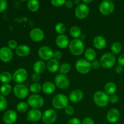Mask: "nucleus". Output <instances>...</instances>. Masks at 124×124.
<instances>
[{
	"label": "nucleus",
	"instance_id": "f257e3e1",
	"mask_svg": "<svg viewBox=\"0 0 124 124\" xmlns=\"http://www.w3.org/2000/svg\"><path fill=\"white\" fill-rule=\"evenodd\" d=\"M69 49L74 55H81L84 50V44L81 39H75L69 44Z\"/></svg>",
	"mask_w": 124,
	"mask_h": 124
},
{
	"label": "nucleus",
	"instance_id": "f03ea898",
	"mask_svg": "<svg viewBox=\"0 0 124 124\" xmlns=\"http://www.w3.org/2000/svg\"><path fill=\"white\" fill-rule=\"evenodd\" d=\"M94 102L98 106L104 107L108 105L110 101V97L106 93L102 91L96 92L93 96Z\"/></svg>",
	"mask_w": 124,
	"mask_h": 124
},
{
	"label": "nucleus",
	"instance_id": "7ed1b4c3",
	"mask_svg": "<svg viewBox=\"0 0 124 124\" xmlns=\"http://www.w3.org/2000/svg\"><path fill=\"white\" fill-rule=\"evenodd\" d=\"M52 104L55 108L61 110L65 108L68 106L69 99L67 97L62 94H59L56 95L52 100Z\"/></svg>",
	"mask_w": 124,
	"mask_h": 124
},
{
	"label": "nucleus",
	"instance_id": "20e7f679",
	"mask_svg": "<svg viewBox=\"0 0 124 124\" xmlns=\"http://www.w3.org/2000/svg\"><path fill=\"white\" fill-rule=\"evenodd\" d=\"M116 62V57L113 53H107L103 54L100 59L101 65L104 69H110Z\"/></svg>",
	"mask_w": 124,
	"mask_h": 124
},
{
	"label": "nucleus",
	"instance_id": "39448f33",
	"mask_svg": "<svg viewBox=\"0 0 124 124\" xmlns=\"http://www.w3.org/2000/svg\"><path fill=\"white\" fill-rule=\"evenodd\" d=\"M76 69L81 74H87L92 69V64L87 59H81L76 62Z\"/></svg>",
	"mask_w": 124,
	"mask_h": 124
},
{
	"label": "nucleus",
	"instance_id": "423d86ee",
	"mask_svg": "<svg viewBox=\"0 0 124 124\" xmlns=\"http://www.w3.org/2000/svg\"><path fill=\"white\" fill-rule=\"evenodd\" d=\"M115 9V5L111 1L105 0L100 4L99 7V12L104 15H109L113 13Z\"/></svg>",
	"mask_w": 124,
	"mask_h": 124
},
{
	"label": "nucleus",
	"instance_id": "0eeeda50",
	"mask_svg": "<svg viewBox=\"0 0 124 124\" xmlns=\"http://www.w3.org/2000/svg\"><path fill=\"white\" fill-rule=\"evenodd\" d=\"M28 104L34 109H38L42 107L44 104V99L39 95L33 94L28 99Z\"/></svg>",
	"mask_w": 124,
	"mask_h": 124
},
{
	"label": "nucleus",
	"instance_id": "6e6552de",
	"mask_svg": "<svg viewBox=\"0 0 124 124\" xmlns=\"http://www.w3.org/2000/svg\"><path fill=\"white\" fill-rule=\"evenodd\" d=\"M89 12V7L85 4L81 3L80 4L78 5L75 9V16L78 19H84L88 15Z\"/></svg>",
	"mask_w": 124,
	"mask_h": 124
},
{
	"label": "nucleus",
	"instance_id": "1a4fd4ad",
	"mask_svg": "<svg viewBox=\"0 0 124 124\" xmlns=\"http://www.w3.org/2000/svg\"><path fill=\"white\" fill-rule=\"evenodd\" d=\"M56 112L54 110L48 109L42 115V119L46 124H52L54 123L57 119Z\"/></svg>",
	"mask_w": 124,
	"mask_h": 124
},
{
	"label": "nucleus",
	"instance_id": "9d476101",
	"mask_svg": "<svg viewBox=\"0 0 124 124\" xmlns=\"http://www.w3.org/2000/svg\"><path fill=\"white\" fill-rule=\"evenodd\" d=\"M54 82L58 87L61 89H66L69 87L70 82L69 79L64 74H59L56 75L54 79Z\"/></svg>",
	"mask_w": 124,
	"mask_h": 124
},
{
	"label": "nucleus",
	"instance_id": "9b49d317",
	"mask_svg": "<svg viewBox=\"0 0 124 124\" xmlns=\"http://www.w3.org/2000/svg\"><path fill=\"white\" fill-rule=\"evenodd\" d=\"M14 94L19 99L25 98L29 94V90L27 87L23 84H17L13 88Z\"/></svg>",
	"mask_w": 124,
	"mask_h": 124
},
{
	"label": "nucleus",
	"instance_id": "f8f14e48",
	"mask_svg": "<svg viewBox=\"0 0 124 124\" xmlns=\"http://www.w3.org/2000/svg\"><path fill=\"white\" fill-rule=\"evenodd\" d=\"M28 77V73L24 69H19L15 71L13 75V79L17 83L24 82Z\"/></svg>",
	"mask_w": 124,
	"mask_h": 124
},
{
	"label": "nucleus",
	"instance_id": "ddd939ff",
	"mask_svg": "<svg viewBox=\"0 0 124 124\" xmlns=\"http://www.w3.org/2000/svg\"><path fill=\"white\" fill-rule=\"evenodd\" d=\"M38 55L43 60H50L53 56V52L52 48L48 46H42L38 50Z\"/></svg>",
	"mask_w": 124,
	"mask_h": 124
},
{
	"label": "nucleus",
	"instance_id": "4468645a",
	"mask_svg": "<svg viewBox=\"0 0 124 124\" xmlns=\"http://www.w3.org/2000/svg\"><path fill=\"white\" fill-rule=\"evenodd\" d=\"M30 37L35 42H40L44 38V33L39 28H35L30 31Z\"/></svg>",
	"mask_w": 124,
	"mask_h": 124
},
{
	"label": "nucleus",
	"instance_id": "2eb2a0df",
	"mask_svg": "<svg viewBox=\"0 0 124 124\" xmlns=\"http://www.w3.org/2000/svg\"><path fill=\"white\" fill-rule=\"evenodd\" d=\"M13 53L10 48L7 47H4L0 49V59L2 61L7 62L12 60Z\"/></svg>",
	"mask_w": 124,
	"mask_h": 124
},
{
	"label": "nucleus",
	"instance_id": "dca6fc26",
	"mask_svg": "<svg viewBox=\"0 0 124 124\" xmlns=\"http://www.w3.org/2000/svg\"><path fill=\"white\" fill-rule=\"evenodd\" d=\"M17 119V114L14 110L6 111L3 116V121L6 124H13Z\"/></svg>",
	"mask_w": 124,
	"mask_h": 124
},
{
	"label": "nucleus",
	"instance_id": "f3484780",
	"mask_svg": "<svg viewBox=\"0 0 124 124\" xmlns=\"http://www.w3.org/2000/svg\"><path fill=\"white\" fill-rule=\"evenodd\" d=\"M120 117V113L118 110L116 108L110 109L107 115V119L110 123L115 124L117 122Z\"/></svg>",
	"mask_w": 124,
	"mask_h": 124
},
{
	"label": "nucleus",
	"instance_id": "a211bd4d",
	"mask_svg": "<svg viewBox=\"0 0 124 124\" xmlns=\"http://www.w3.org/2000/svg\"><path fill=\"white\" fill-rule=\"evenodd\" d=\"M42 117L41 111L38 109H31L28 112L27 118L31 122H37Z\"/></svg>",
	"mask_w": 124,
	"mask_h": 124
},
{
	"label": "nucleus",
	"instance_id": "6ab92c4d",
	"mask_svg": "<svg viewBox=\"0 0 124 124\" xmlns=\"http://www.w3.org/2000/svg\"><path fill=\"white\" fill-rule=\"evenodd\" d=\"M84 94L82 91L79 90H74L70 92L69 94V99L72 102L77 103L83 99Z\"/></svg>",
	"mask_w": 124,
	"mask_h": 124
},
{
	"label": "nucleus",
	"instance_id": "aec40b11",
	"mask_svg": "<svg viewBox=\"0 0 124 124\" xmlns=\"http://www.w3.org/2000/svg\"><path fill=\"white\" fill-rule=\"evenodd\" d=\"M56 43L59 47L65 48L69 44V39L67 36L65 35H59L56 39Z\"/></svg>",
	"mask_w": 124,
	"mask_h": 124
},
{
	"label": "nucleus",
	"instance_id": "412c9836",
	"mask_svg": "<svg viewBox=\"0 0 124 124\" xmlns=\"http://www.w3.org/2000/svg\"><path fill=\"white\" fill-rule=\"evenodd\" d=\"M93 45L98 49H103L106 47L107 41L102 36H98L93 39Z\"/></svg>",
	"mask_w": 124,
	"mask_h": 124
},
{
	"label": "nucleus",
	"instance_id": "4be33fe9",
	"mask_svg": "<svg viewBox=\"0 0 124 124\" xmlns=\"http://www.w3.org/2000/svg\"><path fill=\"white\" fill-rule=\"evenodd\" d=\"M30 53V48L26 45H21L16 49V53L17 55L21 57L27 56Z\"/></svg>",
	"mask_w": 124,
	"mask_h": 124
},
{
	"label": "nucleus",
	"instance_id": "5701e85b",
	"mask_svg": "<svg viewBox=\"0 0 124 124\" xmlns=\"http://www.w3.org/2000/svg\"><path fill=\"white\" fill-rule=\"evenodd\" d=\"M55 85L53 82L50 81H47L44 83L42 86V91L44 93L47 94H52L55 90Z\"/></svg>",
	"mask_w": 124,
	"mask_h": 124
},
{
	"label": "nucleus",
	"instance_id": "b1692460",
	"mask_svg": "<svg viewBox=\"0 0 124 124\" xmlns=\"http://www.w3.org/2000/svg\"><path fill=\"white\" fill-rule=\"evenodd\" d=\"M46 64L42 61H38L34 63L33 65V69L35 71V73L40 74L43 73L46 70Z\"/></svg>",
	"mask_w": 124,
	"mask_h": 124
},
{
	"label": "nucleus",
	"instance_id": "393cba45",
	"mask_svg": "<svg viewBox=\"0 0 124 124\" xmlns=\"http://www.w3.org/2000/svg\"><path fill=\"white\" fill-rule=\"evenodd\" d=\"M47 68L50 72L55 73L59 69V62L54 59H50L47 63Z\"/></svg>",
	"mask_w": 124,
	"mask_h": 124
},
{
	"label": "nucleus",
	"instance_id": "a878e982",
	"mask_svg": "<svg viewBox=\"0 0 124 124\" xmlns=\"http://www.w3.org/2000/svg\"><path fill=\"white\" fill-rule=\"evenodd\" d=\"M27 7L30 12H36L39 8V2L36 0H29L27 2Z\"/></svg>",
	"mask_w": 124,
	"mask_h": 124
},
{
	"label": "nucleus",
	"instance_id": "bb28decb",
	"mask_svg": "<svg viewBox=\"0 0 124 124\" xmlns=\"http://www.w3.org/2000/svg\"><path fill=\"white\" fill-rule=\"evenodd\" d=\"M116 85L114 82H109L107 84H106L105 86V91L107 94H113L116 92Z\"/></svg>",
	"mask_w": 124,
	"mask_h": 124
},
{
	"label": "nucleus",
	"instance_id": "cd10ccee",
	"mask_svg": "<svg viewBox=\"0 0 124 124\" xmlns=\"http://www.w3.org/2000/svg\"><path fill=\"white\" fill-rule=\"evenodd\" d=\"M85 57L88 61H94L96 57V53L94 49L88 48L85 52Z\"/></svg>",
	"mask_w": 124,
	"mask_h": 124
},
{
	"label": "nucleus",
	"instance_id": "c85d7f7f",
	"mask_svg": "<svg viewBox=\"0 0 124 124\" xmlns=\"http://www.w3.org/2000/svg\"><path fill=\"white\" fill-rule=\"evenodd\" d=\"M13 76L8 71H4L0 75V81L3 83H7L12 80Z\"/></svg>",
	"mask_w": 124,
	"mask_h": 124
},
{
	"label": "nucleus",
	"instance_id": "c756f323",
	"mask_svg": "<svg viewBox=\"0 0 124 124\" xmlns=\"http://www.w3.org/2000/svg\"><path fill=\"white\" fill-rule=\"evenodd\" d=\"M70 35L72 37L77 38L81 35V29L78 26H73L70 29Z\"/></svg>",
	"mask_w": 124,
	"mask_h": 124
},
{
	"label": "nucleus",
	"instance_id": "7c9ffc66",
	"mask_svg": "<svg viewBox=\"0 0 124 124\" xmlns=\"http://www.w3.org/2000/svg\"><path fill=\"white\" fill-rule=\"evenodd\" d=\"M111 50L113 53L115 54H117L121 52L122 50V45L119 42H115L112 44Z\"/></svg>",
	"mask_w": 124,
	"mask_h": 124
},
{
	"label": "nucleus",
	"instance_id": "2f4dec72",
	"mask_svg": "<svg viewBox=\"0 0 124 124\" xmlns=\"http://www.w3.org/2000/svg\"><path fill=\"white\" fill-rule=\"evenodd\" d=\"M11 90H12V87L9 84H7L2 85L0 89L1 94L4 96H7L10 93Z\"/></svg>",
	"mask_w": 124,
	"mask_h": 124
},
{
	"label": "nucleus",
	"instance_id": "473e14b6",
	"mask_svg": "<svg viewBox=\"0 0 124 124\" xmlns=\"http://www.w3.org/2000/svg\"><path fill=\"white\" fill-rule=\"evenodd\" d=\"M41 86L38 83H33L30 86V92L33 93H38L41 90Z\"/></svg>",
	"mask_w": 124,
	"mask_h": 124
},
{
	"label": "nucleus",
	"instance_id": "72a5a7b5",
	"mask_svg": "<svg viewBox=\"0 0 124 124\" xmlns=\"http://www.w3.org/2000/svg\"><path fill=\"white\" fill-rule=\"evenodd\" d=\"M17 110L20 113H24L28 110V105L25 102H22L19 103L16 107Z\"/></svg>",
	"mask_w": 124,
	"mask_h": 124
},
{
	"label": "nucleus",
	"instance_id": "f704fd0d",
	"mask_svg": "<svg viewBox=\"0 0 124 124\" xmlns=\"http://www.w3.org/2000/svg\"><path fill=\"white\" fill-rule=\"evenodd\" d=\"M55 30L58 33L60 34V35H63V33H64V32L65 31V26L63 23H58L56 25Z\"/></svg>",
	"mask_w": 124,
	"mask_h": 124
},
{
	"label": "nucleus",
	"instance_id": "c9c22d12",
	"mask_svg": "<svg viewBox=\"0 0 124 124\" xmlns=\"http://www.w3.org/2000/svg\"><path fill=\"white\" fill-rule=\"evenodd\" d=\"M70 70H71V66L70 64H67V63H64L60 67V72L64 75L69 73Z\"/></svg>",
	"mask_w": 124,
	"mask_h": 124
},
{
	"label": "nucleus",
	"instance_id": "e433bc0d",
	"mask_svg": "<svg viewBox=\"0 0 124 124\" xmlns=\"http://www.w3.org/2000/svg\"><path fill=\"white\" fill-rule=\"evenodd\" d=\"M7 102L5 97L0 94V111H3L6 108Z\"/></svg>",
	"mask_w": 124,
	"mask_h": 124
},
{
	"label": "nucleus",
	"instance_id": "4c0bfd02",
	"mask_svg": "<svg viewBox=\"0 0 124 124\" xmlns=\"http://www.w3.org/2000/svg\"><path fill=\"white\" fill-rule=\"evenodd\" d=\"M64 0H52L51 3L54 7H61L65 4Z\"/></svg>",
	"mask_w": 124,
	"mask_h": 124
},
{
	"label": "nucleus",
	"instance_id": "58836bf2",
	"mask_svg": "<svg viewBox=\"0 0 124 124\" xmlns=\"http://www.w3.org/2000/svg\"><path fill=\"white\" fill-rule=\"evenodd\" d=\"M7 7V2L6 0H0V13L4 12Z\"/></svg>",
	"mask_w": 124,
	"mask_h": 124
},
{
	"label": "nucleus",
	"instance_id": "ea45409f",
	"mask_svg": "<svg viewBox=\"0 0 124 124\" xmlns=\"http://www.w3.org/2000/svg\"><path fill=\"white\" fill-rule=\"evenodd\" d=\"M18 44H17V42L15 40H10L9 41V42H8V47H9L10 49L14 50V49H16L18 46H17Z\"/></svg>",
	"mask_w": 124,
	"mask_h": 124
},
{
	"label": "nucleus",
	"instance_id": "a19ab883",
	"mask_svg": "<svg viewBox=\"0 0 124 124\" xmlns=\"http://www.w3.org/2000/svg\"><path fill=\"white\" fill-rule=\"evenodd\" d=\"M65 112L67 115L70 116V115H73L74 112H75V110H74V108L71 106H69L68 105L67 107L65 108Z\"/></svg>",
	"mask_w": 124,
	"mask_h": 124
},
{
	"label": "nucleus",
	"instance_id": "79ce46f5",
	"mask_svg": "<svg viewBox=\"0 0 124 124\" xmlns=\"http://www.w3.org/2000/svg\"><path fill=\"white\" fill-rule=\"evenodd\" d=\"M53 58H54V59L56 60H58L61 58L62 57V53L60 51H55V52H53Z\"/></svg>",
	"mask_w": 124,
	"mask_h": 124
},
{
	"label": "nucleus",
	"instance_id": "37998d69",
	"mask_svg": "<svg viewBox=\"0 0 124 124\" xmlns=\"http://www.w3.org/2000/svg\"><path fill=\"white\" fill-rule=\"evenodd\" d=\"M41 79V76H40L39 74L38 73H34L33 75L31 76V79L33 82H35V83H36L37 82H38Z\"/></svg>",
	"mask_w": 124,
	"mask_h": 124
},
{
	"label": "nucleus",
	"instance_id": "c03bdc74",
	"mask_svg": "<svg viewBox=\"0 0 124 124\" xmlns=\"http://www.w3.org/2000/svg\"><path fill=\"white\" fill-rule=\"evenodd\" d=\"M68 124H81V122L79 119L72 118L68 122Z\"/></svg>",
	"mask_w": 124,
	"mask_h": 124
},
{
	"label": "nucleus",
	"instance_id": "a18cd8bd",
	"mask_svg": "<svg viewBox=\"0 0 124 124\" xmlns=\"http://www.w3.org/2000/svg\"><path fill=\"white\" fill-rule=\"evenodd\" d=\"M119 98L118 96L117 95H115V94H113L112 96H111V97L110 98V101L113 104H116L118 102Z\"/></svg>",
	"mask_w": 124,
	"mask_h": 124
},
{
	"label": "nucleus",
	"instance_id": "49530a36",
	"mask_svg": "<svg viewBox=\"0 0 124 124\" xmlns=\"http://www.w3.org/2000/svg\"><path fill=\"white\" fill-rule=\"evenodd\" d=\"M91 64H92V67L93 69H98L100 67L101 65L100 62L98 61H94Z\"/></svg>",
	"mask_w": 124,
	"mask_h": 124
},
{
	"label": "nucleus",
	"instance_id": "de8ad7c7",
	"mask_svg": "<svg viewBox=\"0 0 124 124\" xmlns=\"http://www.w3.org/2000/svg\"><path fill=\"white\" fill-rule=\"evenodd\" d=\"M82 124H94V123L92 119L90 118V117H87L83 120Z\"/></svg>",
	"mask_w": 124,
	"mask_h": 124
},
{
	"label": "nucleus",
	"instance_id": "09e8293b",
	"mask_svg": "<svg viewBox=\"0 0 124 124\" xmlns=\"http://www.w3.org/2000/svg\"><path fill=\"white\" fill-rule=\"evenodd\" d=\"M118 64L121 66L124 67V54L119 56L118 58Z\"/></svg>",
	"mask_w": 124,
	"mask_h": 124
},
{
	"label": "nucleus",
	"instance_id": "8fccbe9b",
	"mask_svg": "<svg viewBox=\"0 0 124 124\" xmlns=\"http://www.w3.org/2000/svg\"><path fill=\"white\" fill-rule=\"evenodd\" d=\"M64 4L65 5L66 7H67V8H71V7L73 6V2L71 1L68 0V1H65V4Z\"/></svg>",
	"mask_w": 124,
	"mask_h": 124
},
{
	"label": "nucleus",
	"instance_id": "3c124183",
	"mask_svg": "<svg viewBox=\"0 0 124 124\" xmlns=\"http://www.w3.org/2000/svg\"><path fill=\"white\" fill-rule=\"evenodd\" d=\"M124 71V69H123V67L121 66V65H118L116 67V71L117 73L120 74V73H122V71Z\"/></svg>",
	"mask_w": 124,
	"mask_h": 124
},
{
	"label": "nucleus",
	"instance_id": "603ef678",
	"mask_svg": "<svg viewBox=\"0 0 124 124\" xmlns=\"http://www.w3.org/2000/svg\"><path fill=\"white\" fill-rule=\"evenodd\" d=\"M93 2V0H90V1H87V0H84V1H82V2H83L84 4V3H90V2Z\"/></svg>",
	"mask_w": 124,
	"mask_h": 124
},
{
	"label": "nucleus",
	"instance_id": "864d4df0",
	"mask_svg": "<svg viewBox=\"0 0 124 124\" xmlns=\"http://www.w3.org/2000/svg\"><path fill=\"white\" fill-rule=\"evenodd\" d=\"M74 2H75L76 4L79 5V4H81V1H80V0H77V1H76V0H75V1H74Z\"/></svg>",
	"mask_w": 124,
	"mask_h": 124
},
{
	"label": "nucleus",
	"instance_id": "5fc2aeb1",
	"mask_svg": "<svg viewBox=\"0 0 124 124\" xmlns=\"http://www.w3.org/2000/svg\"></svg>",
	"mask_w": 124,
	"mask_h": 124
},
{
	"label": "nucleus",
	"instance_id": "6e6d98bb",
	"mask_svg": "<svg viewBox=\"0 0 124 124\" xmlns=\"http://www.w3.org/2000/svg\"><path fill=\"white\" fill-rule=\"evenodd\" d=\"M0 89H1V88H0Z\"/></svg>",
	"mask_w": 124,
	"mask_h": 124
}]
</instances>
